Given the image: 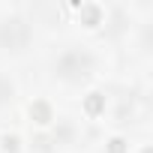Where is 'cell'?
<instances>
[{"label": "cell", "mask_w": 153, "mask_h": 153, "mask_svg": "<svg viewBox=\"0 0 153 153\" xmlns=\"http://www.w3.org/2000/svg\"><path fill=\"white\" fill-rule=\"evenodd\" d=\"M9 96H12V84H9L6 78H0V105H6Z\"/></svg>", "instance_id": "cell-3"}, {"label": "cell", "mask_w": 153, "mask_h": 153, "mask_svg": "<svg viewBox=\"0 0 153 153\" xmlns=\"http://www.w3.org/2000/svg\"><path fill=\"white\" fill-rule=\"evenodd\" d=\"M54 69L66 81H84L87 75L93 72V57L87 51H81V48H69L66 54H60V60H57Z\"/></svg>", "instance_id": "cell-1"}, {"label": "cell", "mask_w": 153, "mask_h": 153, "mask_svg": "<svg viewBox=\"0 0 153 153\" xmlns=\"http://www.w3.org/2000/svg\"><path fill=\"white\" fill-rule=\"evenodd\" d=\"M30 42V24L18 15L0 21V45H3L6 51H21L24 45Z\"/></svg>", "instance_id": "cell-2"}]
</instances>
